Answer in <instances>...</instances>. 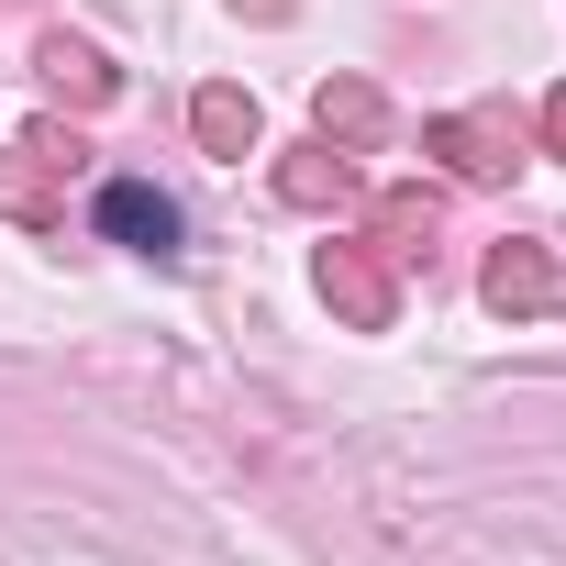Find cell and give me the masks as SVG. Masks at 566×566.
Masks as SVG:
<instances>
[{"instance_id": "3957f363", "label": "cell", "mask_w": 566, "mask_h": 566, "mask_svg": "<svg viewBox=\"0 0 566 566\" xmlns=\"http://www.w3.org/2000/svg\"><path fill=\"white\" fill-rule=\"evenodd\" d=\"M422 156H444L455 178H511L522 167V123L511 112H444V123H422Z\"/></svg>"}, {"instance_id": "7a4b0ae2", "label": "cell", "mask_w": 566, "mask_h": 566, "mask_svg": "<svg viewBox=\"0 0 566 566\" xmlns=\"http://www.w3.org/2000/svg\"><path fill=\"white\" fill-rule=\"evenodd\" d=\"M478 290H489V312H500V323H555V312H566V266H555V244L500 233V244H489V266H478Z\"/></svg>"}, {"instance_id": "8fae6325", "label": "cell", "mask_w": 566, "mask_h": 566, "mask_svg": "<svg viewBox=\"0 0 566 566\" xmlns=\"http://www.w3.org/2000/svg\"><path fill=\"white\" fill-rule=\"evenodd\" d=\"M233 12H244V23H290L301 0H233Z\"/></svg>"}, {"instance_id": "30bf717a", "label": "cell", "mask_w": 566, "mask_h": 566, "mask_svg": "<svg viewBox=\"0 0 566 566\" xmlns=\"http://www.w3.org/2000/svg\"><path fill=\"white\" fill-rule=\"evenodd\" d=\"M433 233H444L433 189H378V255H433Z\"/></svg>"}, {"instance_id": "ba28073f", "label": "cell", "mask_w": 566, "mask_h": 566, "mask_svg": "<svg viewBox=\"0 0 566 566\" xmlns=\"http://www.w3.org/2000/svg\"><path fill=\"white\" fill-rule=\"evenodd\" d=\"M312 123H323V145H345V156H356V145H378V134H389V101H378L367 78H323V90H312Z\"/></svg>"}, {"instance_id": "9c48e42d", "label": "cell", "mask_w": 566, "mask_h": 566, "mask_svg": "<svg viewBox=\"0 0 566 566\" xmlns=\"http://www.w3.org/2000/svg\"><path fill=\"white\" fill-rule=\"evenodd\" d=\"M101 222H112L123 244H145V255H167V244H178V211H167V189H145V178H123V189L101 200Z\"/></svg>"}, {"instance_id": "7c38bea8", "label": "cell", "mask_w": 566, "mask_h": 566, "mask_svg": "<svg viewBox=\"0 0 566 566\" xmlns=\"http://www.w3.org/2000/svg\"><path fill=\"white\" fill-rule=\"evenodd\" d=\"M544 145H555V156H566V90H555V101H544Z\"/></svg>"}, {"instance_id": "277c9868", "label": "cell", "mask_w": 566, "mask_h": 566, "mask_svg": "<svg viewBox=\"0 0 566 566\" xmlns=\"http://www.w3.org/2000/svg\"><path fill=\"white\" fill-rule=\"evenodd\" d=\"M277 200H290V211H345L356 200V156L345 145H290V156H277Z\"/></svg>"}, {"instance_id": "8992f818", "label": "cell", "mask_w": 566, "mask_h": 566, "mask_svg": "<svg viewBox=\"0 0 566 566\" xmlns=\"http://www.w3.org/2000/svg\"><path fill=\"white\" fill-rule=\"evenodd\" d=\"M34 67H45V90H56V101H78V112H101V101L123 90V67H112L101 45H78V34H45V45H34Z\"/></svg>"}, {"instance_id": "52a82bcc", "label": "cell", "mask_w": 566, "mask_h": 566, "mask_svg": "<svg viewBox=\"0 0 566 566\" xmlns=\"http://www.w3.org/2000/svg\"><path fill=\"white\" fill-rule=\"evenodd\" d=\"M0 211H12V222H56L67 211V167L45 145H12V156H0Z\"/></svg>"}, {"instance_id": "6da1fadb", "label": "cell", "mask_w": 566, "mask_h": 566, "mask_svg": "<svg viewBox=\"0 0 566 566\" xmlns=\"http://www.w3.org/2000/svg\"><path fill=\"white\" fill-rule=\"evenodd\" d=\"M312 290L334 301L345 334H389V323H400V277H389L378 244H323V255H312Z\"/></svg>"}, {"instance_id": "5b68a950", "label": "cell", "mask_w": 566, "mask_h": 566, "mask_svg": "<svg viewBox=\"0 0 566 566\" xmlns=\"http://www.w3.org/2000/svg\"><path fill=\"white\" fill-rule=\"evenodd\" d=\"M189 134H200V156H233V167H244V156L266 145V112H255V90H222V78H211V90L189 101Z\"/></svg>"}]
</instances>
